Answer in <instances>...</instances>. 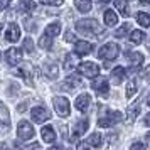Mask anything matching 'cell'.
Here are the masks:
<instances>
[{"label":"cell","mask_w":150,"mask_h":150,"mask_svg":"<svg viewBox=\"0 0 150 150\" xmlns=\"http://www.w3.org/2000/svg\"><path fill=\"white\" fill-rule=\"evenodd\" d=\"M143 78H145V81H147V83H150V66L145 69V73H143Z\"/></svg>","instance_id":"ab89813d"},{"label":"cell","mask_w":150,"mask_h":150,"mask_svg":"<svg viewBox=\"0 0 150 150\" xmlns=\"http://www.w3.org/2000/svg\"><path fill=\"white\" fill-rule=\"evenodd\" d=\"M44 74L47 76L49 79H56V78H57V74H59V69H57V66H56V64H51V62H49V64H46V66H44Z\"/></svg>","instance_id":"d6986e66"},{"label":"cell","mask_w":150,"mask_h":150,"mask_svg":"<svg viewBox=\"0 0 150 150\" xmlns=\"http://www.w3.org/2000/svg\"><path fill=\"white\" fill-rule=\"evenodd\" d=\"M147 103H149V106H150V95H149V98H147Z\"/></svg>","instance_id":"7dc6e473"},{"label":"cell","mask_w":150,"mask_h":150,"mask_svg":"<svg viewBox=\"0 0 150 150\" xmlns=\"http://www.w3.org/2000/svg\"><path fill=\"white\" fill-rule=\"evenodd\" d=\"M74 5L79 12L86 14V12L91 10V0H74Z\"/></svg>","instance_id":"7402d4cb"},{"label":"cell","mask_w":150,"mask_h":150,"mask_svg":"<svg viewBox=\"0 0 150 150\" xmlns=\"http://www.w3.org/2000/svg\"><path fill=\"white\" fill-rule=\"evenodd\" d=\"M88 143H89V145H93L95 149H98V147H101V143H103L101 135H100V133H91V135H89Z\"/></svg>","instance_id":"83f0119b"},{"label":"cell","mask_w":150,"mask_h":150,"mask_svg":"<svg viewBox=\"0 0 150 150\" xmlns=\"http://www.w3.org/2000/svg\"><path fill=\"white\" fill-rule=\"evenodd\" d=\"M137 89H138V84H137L135 79L128 81V84H127V98H133L137 93Z\"/></svg>","instance_id":"4316f807"},{"label":"cell","mask_w":150,"mask_h":150,"mask_svg":"<svg viewBox=\"0 0 150 150\" xmlns=\"http://www.w3.org/2000/svg\"><path fill=\"white\" fill-rule=\"evenodd\" d=\"M127 57H128L130 64H132L133 68H138V66L143 62V54L142 52H127Z\"/></svg>","instance_id":"ac0fdd59"},{"label":"cell","mask_w":150,"mask_h":150,"mask_svg":"<svg viewBox=\"0 0 150 150\" xmlns=\"http://www.w3.org/2000/svg\"><path fill=\"white\" fill-rule=\"evenodd\" d=\"M39 2L44 5H62L64 0H39Z\"/></svg>","instance_id":"e575fe53"},{"label":"cell","mask_w":150,"mask_h":150,"mask_svg":"<svg viewBox=\"0 0 150 150\" xmlns=\"http://www.w3.org/2000/svg\"><path fill=\"white\" fill-rule=\"evenodd\" d=\"M143 37H145V34H143L142 30H132V34H130V42H132V44H140V42L143 41Z\"/></svg>","instance_id":"484cf974"},{"label":"cell","mask_w":150,"mask_h":150,"mask_svg":"<svg viewBox=\"0 0 150 150\" xmlns=\"http://www.w3.org/2000/svg\"><path fill=\"white\" fill-rule=\"evenodd\" d=\"M39 46L42 49H51L52 47V37H49V35H42L41 39H39Z\"/></svg>","instance_id":"f546056e"},{"label":"cell","mask_w":150,"mask_h":150,"mask_svg":"<svg viewBox=\"0 0 150 150\" xmlns=\"http://www.w3.org/2000/svg\"><path fill=\"white\" fill-rule=\"evenodd\" d=\"M5 39H7L8 42H17L19 39H21V29H19L17 24H10V25H8Z\"/></svg>","instance_id":"4fadbf2b"},{"label":"cell","mask_w":150,"mask_h":150,"mask_svg":"<svg viewBox=\"0 0 150 150\" xmlns=\"http://www.w3.org/2000/svg\"><path fill=\"white\" fill-rule=\"evenodd\" d=\"M145 125H149V127H150V113L145 116Z\"/></svg>","instance_id":"b9f144b4"},{"label":"cell","mask_w":150,"mask_h":150,"mask_svg":"<svg viewBox=\"0 0 150 150\" xmlns=\"http://www.w3.org/2000/svg\"><path fill=\"white\" fill-rule=\"evenodd\" d=\"M0 59H2V54H0Z\"/></svg>","instance_id":"681fc988"},{"label":"cell","mask_w":150,"mask_h":150,"mask_svg":"<svg viewBox=\"0 0 150 150\" xmlns=\"http://www.w3.org/2000/svg\"><path fill=\"white\" fill-rule=\"evenodd\" d=\"M79 56L76 54V52H69L66 56V59H64V68L66 69H74L78 68V64H79V59H78Z\"/></svg>","instance_id":"e0dca14e"},{"label":"cell","mask_w":150,"mask_h":150,"mask_svg":"<svg viewBox=\"0 0 150 150\" xmlns=\"http://www.w3.org/2000/svg\"><path fill=\"white\" fill-rule=\"evenodd\" d=\"M24 51H27V52H32L34 51V42H32L30 37L24 39Z\"/></svg>","instance_id":"d6a6232c"},{"label":"cell","mask_w":150,"mask_h":150,"mask_svg":"<svg viewBox=\"0 0 150 150\" xmlns=\"http://www.w3.org/2000/svg\"><path fill=\"white\" fill-rule=\"evenodd\" d=\"M78 69H79V73H81L83 76H86V78H96L98 73H100V66L95 64V62H81V64L78 66Z\"/></svg>","instance_id":"52a82bcc"},{"label":"cell","mask_w":150,"mask_h":150,"mask_svg":"<svg viewBox=\"0 0 150 150\" xmlns=\"http://www.w3.org/2000/svg\"><path fill=\"white\" fill-rule=\"evenodd\" d=\"M30 116H32V120H34V122L42 123V122H46V120H49L51 113H49L47 108H44V106H34L32 111H30Z\"/></svg>","instance_id":"ba28073f"},{"label":"cell","mask_w":150,"mask_h":150,"mask_svg":"<svg viewBox=\"0 0 150 150\" xmlns=\"http://www.w3.org/2000/svg\"><path fill=\"white\" fill-rule=\"evenodd\" d=\"M125 76H127V71L122 68V66H118L111 71V83L113 84H120V83L125 79Z\"/></svg>","instance_id":"9a60e30c"},{"label":"cell","mask_w":150,"mask_h":150,"mask_svg":"<svg viewBox=\"0 0 150 150\" xmlns=\"http://www.w3.org/2000/svg\"><path fill=\"white\" fill-rule=\"evenodd\" d=\"M66 41H68V42H74V44L78 42V41H76V37H74V34H73V32H66Z\"/></svg>","instance_id":"74e56055"},{"label":"cell","mask_w":150,"mask_h":150,"mask_svg":"<svg viewBox=\"0 0 150 150\" xmlns=\"http://www.w3.org/2000/svg\"><path fill=\"white\" fill-rule=\"evenodd\" d=\"M76 150H91V149H89V143L81 142V143H78V147H76Z\"/></svg>","instance_id":"8d00e7d4"},{"label":"cell","mask_w":150,"mask_h":150,"mask_svg":"<svg viewBox=\"0 0 150 150\" xmlns=\"http://www.w3.org/2000/svg\"><path fill=\"white\" fill-rule=\"evenodd\" d=\"M89 105H91V96L86 95V93H83V95H79L78 98H76L74 101V106L78 111H81V113H84V111H88Z\"/></svg>","instance_id":"30bf717a"},{"label":"cell","mask_w":150,"mask_h":150,"mask_svg":"<svg viewBox=\"0 0 150 150\" xmlns=\"http://www.w3.org/2000/svg\"><path fill=\"white\" fill-rule=\"evenodd\" d=\"M21 8L24 10V12H32L35 8V4H34V0H21Z\"/></svg>","instance_id":"f1b7e54d"},{"label":"cell","mask_w":150,"mask_h":150,"mask_svg":"<svg viewBox=\"0 0 150 150\" xmlns=\"http://www.w3.org/2000/svg\"><path fill=\"white\" fill-rule=\"evenodd\" d=\"M115 7L122 12L123 17H128L130 12H128V5H127V0H115Z\"/></svg>","instance_id":"d4e9b609"},{"label":"cell","mask_w":150,"mask_h":150,"mask_svg":"<svg viewBox=\"0 0 150 150\" xmlns=\"http://www.w3.org/2000/svg\"><path fill=\"white\" fill-rule=\"evenodd\" d=\"M76 29L83 34H103V27L95 19H83L76 24Z\"/></svg>","instance_id":"6da1fadb"},{"label":"cell","mask_w":150,"mask_h":150,"mask_svg":"<svg viewBox=\"0 0 150 150\" xmlns=\"http://www.w3.org/2000/svg\"><path fill=\"white\" fill-rule=\"evenodd\" d=\"M0 150H5V145L4 143H0Z\"/></svg>","instance_id":"f6af8a7d"},{"label":"cell","mask_w":150,"mask_h":150,"mask_svg":"<svg viewBox=\"0 0 150 150\" xmlns=\"http://www.w3.org/2000/svg\"><path fill=\"white\" fill-rule=\"evenodd\" d=\"M5 59H7V62L10 66H17V64L22 61V51L17 49V47H10L7 52H5Z\"/></svg>","instance_id":"9c48e42d"},{"label":"cell","mask_w":150,"mask_h":150,"mask_svg":"<svg viewBox=\"0 0 150 150\" xmlns=\"http://www.w3.org/2000/svg\"><path fill=\"white\" fill-rule=\"evenodd\" d=\"M17 74H21L22 78H25V81H27L29 84H32V74H34L32 64H30V62H24L21 66V69L17 71Z\"/></svg>","instance_id":"8fae6325"},{"label":"cell","mask_w":150,"mask_h":150,"mask_svg":"<svg viewBox=\"0 0 150 150\" xmlns=\"http://www.w3.org/2000/svg\"><path fill=\"white\" fill-rule=\"evenodd\" d=\"M41 135H42V140H44L46 143H54L56 142V132H54V128H52L51 125L42 127Z\"/></svg>","instance_id":"5bb4252c"},{"label":"cell","mask_w":150,"mask_h":150,"mask_svg":"<svg viewBox=\"0 0 150 150\" xmlns=\"http://www.w3.org/2000/svg\"><path fill=\"white\" fill-rule=\"evenodd\" d=\"M89 123L88 120H79V122L74 125V128H73V138H78V137H81L86 130H88Z\"/></svg>","instance_id":"2e32d148"},{"label":"cell","mask_w":150,"mask_h":150,"mask_svg":"<svg viewBox=\"0 0 150 150\" xmlns=\"http://www.w3.org/2000/svg\"><path fill=\"white\" fill-rule=\"evenodd\" d=\"M122 120V113L120 111H108L106 115H103L98 118V125L101 128H108V127H113Z\"/></svg>","instance_id":"3957f363"},{"label":"cell","mask_w":150,"mask_h":150,"mask_svg":"<svg viewBox=\"0 0 150 150\" xmlns=\"http://www.w3.org/2000/svg\"><path fill=\"white\" fill-rule=\"evenodd\" d=\"M138 113H140L138 105H137V106H130V108H128V122H133L137 116H138Z\"/></svg>","instance_id":"4dcf8cb0"},{"label":"cell","mask_w":150,"mask_h":150,"mask_svg":"<svg viewBox=\"0 0 150 150\" xmlns=\"http://www.w3.org/2000/svg\"><path fill=\"white\" fill-rule=\"evenodd\" d=\"M130 150H147V149H145V145H143L142 142H135L133 145H132V149Z\"/></svg>","instance_id":"d590c367"},{"label":"cell","mask_w":150,"mask_h":150,"mask_svg":"<svg viewBox=\"0 0 150 150\" xmlns=\"http://www.w3.org/2000/svg\"><path fill=\"white\" fill-rule=\"evenodd\" d=\"M2 27H4V25H2V24H0V32H2Z\"/></svg>","instance_id":"c3c4849f"},{"label":"cell","mask_w":150,"mask_h":150,"mask_svg":"<svg viewBox=\"0 0 150 150\" xmlns=\"http://www.w3.org/2000/svg\"><path fill=\"white\" fill-rule=\"evenodd\" d=\"M52 150H69V149H64V147H61V145H56Z\"/></svg>","instance_id":"7bdbcfd3"},{"label":"cell","mask_w":150,"mask_h":150,"mask_svg":"<svg viewBox=\"0 0 150 150\" xmlns=\"http://www.w3.org/2000/svg\"><path fill=\"white\" fill-rule=\"evenodd\" d=\"M103 17H105V24H106L108 27H113V25L118 24V17H116V14L113 12V10H106Z\"/></svg>","instance_id":"44dd1931"},{"label":"cell","mask_w":150,"mask_h":150,"mask_svg":"<svg viewBox=\"0 0 150 150\" xmlns=\"http://www.w3.org/2000/svg\"><path fill=\"white\" fill-rule=\"evenodd\" d=\"M91 88L95 89L96 93L103 98H106L110 93V84H108V79L106 78H101V76H98L95 81L91 83Z\"/></svg>","instance_id":"5b68a950"},{"label":"cell","mask_w":150,"mask_h":150,"mask_svg":"<svg viewBox=\"0 0 150 150\" xmlns=\"http://www.w3.org/2000/svg\"><path fill=\"white\" fill-rule=\"evenodd\" d=\"M137 22L140 25H143V27H149L150 25V14H147V12H138L137 14Z\"/></svg>","instance_id":"cb8c5ba5"},{"label":"cell","mask_w":150,"mask_h":150,"mask_svg":"<svg viewBox=\"0 0 150 150\" xmlns=\"http://www.w3.org/2000/svg\"><path fill=\"white\" fill-rule=\"evenodd\" d=\"M54 108H56V113L59 116H69L71 113V105H69V100L68 98H64V96H56L54 100Z\"/></svg>","instance_id":"277c9868"},{"label":"cell","mask_w":150,"mask_h":150,"mask_svg":"<svg viewBox=\"0 0 150 150\" xmlns=\"http://www.w3.org/2000/svg\"><path fill=\"white\" fill-rule=\"evenodd\" d=\"M130 27H132L130 24H123V25H122L120 29H116L115 35H116V37H125V35H127V32L130 30Z\"/></svg>","instance_id":"1f68e13d"},{"label":"cell","mask_w":150,"mask_h":150,"mask_svg":"<svg viewBox=\"0 0 150 150\" xmlns=\"http://www.w3.org/2000/svg\"><path fill=\"white\" fill-rule=\"evenodd\" d=\"M98 2H101V4H108L110 0H98Z\"/></svg>","instance_id":"bcb514c9"},{"label":"cell","mask_w":150,"mask_h":150,"mask_svg":"<svg viewBox=\"0 0 150 150\" xmlns=\"http://www.w3.org/2000/svg\"><path fill=\"white\" fill-rule=\"evenodd\" d=\"M17 135L21 140H30L34 137V127L27 120H22V122H19V127H17Z\"/></svg>","instance_id":"8992f818"},{"label":"cell","mask_w":150,"mask_h":150,"mask_svg":"<svg viewBox=\"0 0 150 150\" xmlns=\"http://www.w3.org/2000/svg\"><path fill=\"white\" fill-rule=\"evenodd\" d=\"M10 130V123L8 122H0V135H5Z\"/></svg>","instance_id":"836d02e7"},{"label":"cell","mask_w":150,"mask_h":150,"mask_svg":"<svg viewBox=\"0 0 150 150\" xmlns=\"http://www.w3.org/2000/svg\"><path fill=\"white\" fill-rule=\"evenodd\" d=\"M93 51V44L91 42H86V41H78L74 44V52L78 56H86Z\"/></svg>","instance_id":"7c38bea8"},{"label":"cell","mask_w":150,"mask_h":150,"mask_svg":"<svg viewBox=\"0 0 150 150\" xmlns=\"http://www.w3.org/2000/svg\"><path fill=\"white\" fill-rule=\"evenodd\" d=\"M8 4H10V0H0V10L7 8V7H8Z\"/></svg>","instance_id":"f35d334b"},{"label":"cell","mask_w":150,"mask_h":150,"mask_svg":"<svg viewBox=\"0 0 150 150\" xmlns=\"http://www.w3.org/2000/svg\"><path fill=\"white\" fill-rule=\"evenodd\" d=\"M29 150H41V145H39V143H34V145H30Z\"/></svg>","instance_id":"60d3db41"},{"label":"cell","mask_w":150,"mask_h":150,"mask_svg":"<svg viewBox=\"0 0 150 150\" xmlns=\"http://www.w3.org/2000/svg\"><path fill=\"white\" fill-rule=\"evenodd\" d=\"M78 86H81V79L78 76H69L66 79V83H64V88H68V89H74Z\"/></svg>","instance_id":"603a6c76"},{"label":"cell","mask_w":150,"mask_h":150,"mask_svg":"<svg viewBox=\"0 0 150 150\" xmlns=\"http://www.w3.org/2000/svg\"><path fill=\"white\" fill-rule=\"evenodd\" d=\"M59 32H61V24L59 22H52V24H49L47 27H46V32L44 34L49 35V37H56Z\"/></svg>","instance_id":"ffe728a7"},{"label":"cell","mask_w":150,"mask_h":150,"mask_svg":"<svg viewBox=\"0 0 150 150\" xmlns=\"http://www.w3.org/2000/svg\"><path fill=\"white\" fill-rule=\"evenodd\" d=\"M142 4H145V5H150V0H140Z\"/></svg>","instance_id":"ee69618b"},{"label":"cell","mask_w":150,"mask_h":150,"mask_svg":"<svg viewBox=\"0 0 150 150\" xmlns=\"http://www.w3.org/2000/svg\"><path fill=\"white\" fill-rule=\"evenodd\" d=\"M120 54V47H118V44L115 42H108V44H105L100 51H98V57L100 59H105V61H113L116 56Z\"/></svg>","instance_id":"7a4b0ae2"}]
</instances>
